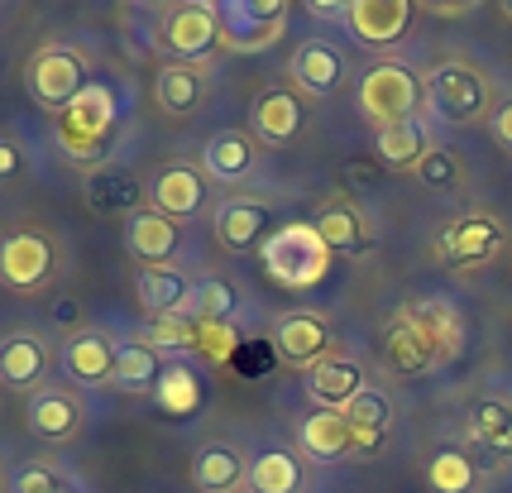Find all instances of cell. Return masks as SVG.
Wrapping results in <instances>:
<instances>
[{
    "label": "cell",
    "mask_w": 512,
    "mask_h": 493,
    "mask_svg": "<svg viewBox=\"0 0 512 493\" xmlns=\"http://www.w3.org/2000/svg\"><path fill=\"white\" fill-rule=\"evenodd\" d=\"M259 264L264 273L288 292H307L316 283H326V273L335 264V249L321 240V230L312 221H288L273 235H264L259 245Z\"/></svg>",
    "instance_id": "cell-1"
},
{
    "label": "cell",
    "mask_w": 512,
    "mask_h": 493,
    "mask_svg": "<svg viewBox=\"0 0 512 493\" xmlns=\"http://www.w3.org/2000/svg\"><path fill=\"white\" fill-rule=\"evenodd\" d=\"M115 125H120V96H115V87L111 82H87V91L58 111V144H63V154L72 163L96 168L106 158V149H111Z\"/></svg>",
    "instance_id": "cell-2"
},
{
    "label": "cell",
    "mask_w": 512,
    "mask_h": 493,
    "mask_svg": "<svg viewBox=\"0 0 512 493\" xmlns=\"http://www.w3.org/2000/svg\"><path fill=\"white\" fill-rule=\"evenodd\" d=\"M422 91L431 115H441L446 125H474V120H489L493 115V82L479 68L460 63V58L436 63L422 77Z\"/></svg>",
    "instance_id": "cell-3"
},
{
    "label": "cell",
    "mask_w": 512,
    "mask_h": 493,
    "mask_svg": "<svg viewBox=\"0 0 512 493\" xmlns=\"http://www.w3.org/2000/svg\"><path fill=\"white\" fill-rule=\"evenodd\" d=\"M422 77L412 68H402V63H379V68H369L359 77L355 87V106L359 115L383 130V125H398V120H412L417 115V101H422Z\"/></svg>",
    "instance_id": "cell-4"
},
{
    "label": "cell",
    "mask_w": 512,
    "mask_h": 493,
    "mask_svg": "<svg viewBox=\"0 0 512 493\" xmlns=\"http://www.w3.org/2000/svg\"><path fill=\"white\" fill-rule=\"evenodd\" d=\"M221 15V48L264 53L288 29V0H211Z\"/></svg>",
    "instance_id": "cell-5"
},
{
    "label": "cell",
    "mask_w": 512,
    "mask_h": 493,
    "mask_svg": "<svg viewBox=\"0 0 512 493\" xmlns=\"http://www.w3.org/2000/svg\"><path fill=\"white\" fill-rule=\"evenodd\" d=\"M24 87L44 111L58 115L67 101H77L87 91V58L67 44H44L24 68Z\"/></svg>",
    "instance_id": "cell-6"
},
{
    "label": "cell",
    "mask_w": 512,
    "mask_h": 493,
    "mask_svg": "<svg viewBox=\"0 0 512 493\" xmlns=\"http://www.w3.org/2000/svg\"><path fill=\"white\" fill-rule=\"evenodd\" d=\"M508 245V230L498 216H460V221H446L441 225V235H436V254H441V264L455 273H474L493 264L498 254Z\"/></svg>",
    "instance_id": "cell-7"
},
{
    "label": "cell",
    "mask_w": 512,
    "mask_h": 493,
    "mask_svg": "<svg viewBox=\"0 0 512 493\" xmlns=\"http://www.w3.org/2000/svg\"><path fill=\"white\" fill-rule=\"evenodd\" d=\"M158 39L173 53V63H206L221 48V15H216L211 0H178L163 15Z\"/></svg>",
    "instance_id": "cell-8"
},
{
    "label": "cell",
    "mask_w": 512,
    "mask_h": 493,
    "mask_svg": "<svg viewBox=\"0 0 512 493\" xmlns=\"http://www.w3.org/2000/svg\"><path fill=\"white\" fill-rule=\"evenodd\" d=\"M58 273V245L44 230H15L0 240V283L15 292H39Z\"/></svg>",
    "instance_id": "cell-9"
},
{
    "label": "cell",
    "mask_w": 512,
    "mask_h": 493,
    "mask_svg": "<svg viewBox=\"0 0 512 493\" xmlns=\"http://www.w3.org/2000/svg\"><path fill=\"white\" fill-rule=\"evenodd\" d=\"M383 359H388L398 374L417 379V374H431V369L446 359V350H441L436 331L426 326V316L417 312V307H407V312H398L388 321V331H383Z\"/></svg>",
    "instance_id": "cell-10"
},
{
    "label": "cell",
    "mask_w": 512,
    "mask_h": 493,
    "mask_svg": "<svg viewBox=\"0 0 512 493\" xmlns=\"http://www.w3.org/2000/svg\"><path fill=\"white\" fill-rule=\"evenodd\" d=\"M273 350L278 359L288 364V369H302V374H312L316 364H326L335 350V331L326 316L316 312H288L273 321Z\"/></svg>",
    "instance_id": "cell-11"
},
{
    "label": "cell",
    "mask_w": 512,
    "mask_h": 493,
    "mask_svg": "<svg viewBox=\"0 0 512 493\" xmlns=\"http://www.w3.org/2000/svg\"><path fill=\"white\" fill-rule=\"evenodd\" d=\"M307 125V106L292 87H264L249 101V135L259 144H292Z\"/></svg>",
    "instance_id": "cell-12"
},
{
    "label": "cell",
    "mask_w": 512,
    "mask_h": 493,
    "mask_svg": "<svg viewBox=\"0 0 512 493\" xmlns=\"http://www.w3.org/2000/svg\"><path fill=\"white\" fill-rule=\"evenodd\" d=\"M412 10H417V0H350L345 5V29L369 48H393L407 34Z\"/></svg>",
    "instance_id": "cell-13"
},
{
    "label": "cell",
    "mask_w": 512,
    "mask_h": 493,
    "mask_svg": "<svg viewBox=\"0 0 512 493\" xmlns=\"http://www.w3.org/2000/svg\"><path fill=\"white\" fill-rule=\"evenodd\" d=\"M82 197L96 216H134V211H144V182L134 178V168L125 163H96L87 168V182H82Z\"/></svg>",
    "instance_id": "cell-14"
},
{
    "label": "cell",
    "mask_w": 512,
    "mask_h": 493,
    "mask_svg": "<svg viewBox=\"0 0 512 493\" xmlns=\"http://www.w3.org/2000/svg\"><path fill=\"white\" fill-rule=\"evenodd\" d=\"M192 292L197 283L182 269H139L134 273V302L139 312H149V321H168V316H192Z\"/></svg>",
    "instance_id": "cell-15"
},
{
    "label": "cell",
    "mask_w": 512,
    "mask_h": 493,
    "mask_svg": "<svg viewBox=\"0 0 512 493\" xmlns=\"http://www.w3.org/2000/svg\"><path fill=\"white\" fill-rule=\"evenodd\" d=\"M149 202L154 211H163L168 221H192L206 206V173L192 163H168L158 168V178L149 182Z\"/></svg>",
    "instance_id": "cell-16"
},
{
    "label": "cell",
    "mask_w": 512,
    "mask_h": 493,
    "mask_svg": "<svg viewBox=\"0 0 512 493\" xmlns=\"http://www.w3.org/2000/svg\"><path fill=\"white\" fill-rule=\"evenodd\" d=\"M254 163H259V149H254L249 130H216V135L201 144V173L216 178L221 187L249 182L254 178Z\"/></svg>",
    "instance_id": "cell-17"
},
{
    "label": "cell",
    "mask_w": 512,
    "mask_h": 493,
    "mask_svg": "<svg viewBox=\"0 0 512 493\" xmlns=\"http://www.w3.org/2000/svg\"><path fill=\"white\" fill-rule=\"evenodd\" d=\"M125 249H130L144 269H168L182 249L178 221H168L154 206H149V211H134L130 221H125Z\"/></svg>",
    "instance_id": "cell-18"
},
{
    "label": "cell",
    "mask_w": 512,
    "mask_h": 493,
    "mask_svg": "<svg viewBox=\"0 0 512 493\" xmlns=\"http://www.w3.org/2000/svg\"><path fill=\"white\" fill-rule=\"evenodd\" d=\"M364 388H369L364 364L350 355H331L326 364H316L312 374H307V388H302V393H307L316 407H326V412H345Z\"/></svg>",
    "instance_id": "cell-19"
},
{
    "label": "cell",
    "mask_w": 512,
    "mask_h": 493,
    "mask_svg": "<svg viewBox=\"0 0 512 493\" xmlns=\"http://www.w3.org/2000/svg\"><path fill=\"white\" fill-rule=\"evenodd\" d=\"M24 422H29V431H34L39 441L63 446V441H72V436L82 431V403H77L72 388H39V393L29 398Z\"/></svg>",
    "instance_id": "cell-20"
},
{
    "label": "cell",
    "mask_w": 512,
    "mask_h": 493,
    "mask_svg": "<svg viewBox=\"0 0 512 493\" xmlns=\"http://www.w3.org/2000/svg\"><path fill=\"white\" fill-rule=\"evenodd\" d=\"M115 350H120V345H111V336L82 331V336H72L63 345V374L77 383V388H111Z\"/></svg>",
    "instance_id": "cell-21"
},
{
    "label": "cell",
    "mask_w": 512,
    "mask_h": 493,
    "mask_svg": "<svg viewBox=\"0 0 512 493\" xmlns=\"http://www.w3.org/2000/svg\"><path fill=\"white\" fill-rule=\"evenodd\" d=\"M297 446H302L307 460L331 465V460L355 455V431H350V422H345V412H326V407H316V412H307V417L297 422Z\"/></svg>",
    "instance_id": "cell-22"
},
{
    "label": "cell",
    "mask_w": 512,
    "mask_h": 493,
    "mask_svg": "<svg viewBox=\"0 0 512 493\" xmlns=\"http://www.w3.org/2000/svg\"><path fill=\"white\" fill-rule=\"evenodd\" d=\"M154 101L173 120L197 115L206 101V63H163L154 77Z\"/></svg>",
    "instance_id": "cell-23"
},
{
    "label": "cell",
    "mask_w": 512,
    "mask_h": 493,
    "mask_svg": "<svg viewBox=\"0 0 512 493\" xmlns=\"http://www.w3.org/2000/svg\"><path fill=\"white\" fill-rule=\"evenodd\" d=\"M192 484L201 493H245L249 489V460L225 441H211L192 455Z\"/></svg>",
    "instance_id": "cell-24"
},
{
    "label": "cell",
    "mask_w": 512,
    "mask_h": 493,
    "mask_svg": "<svg viewBox=\"0 0 512 493\" xmlns=\"http://www.w3.org/2000/svg\"><path fill=\"white\" fill-rule=\"evenodd\" d=\"M340 72H345V58L331 44H302L288 58L292 91H307V96H331L340 87Z\"/></svg>",
    "instance_id": "cell-25"
},
{
    "label": "cell",
    "mask_w": 512,
    "mask_h": 493,
    "mask_svg": "<svg viewBox=\"0 0 512 493\" xmlns=\"http://www.w3.org/2000/svg\"><path fill=\"white\" fill-rule=\"evenodd\" d=\"M345 422L355 431V455H379L388 446V426H393V403L379 388H364L355 403L345 407Z\"/></svg>",
    "instance_id": "cell-26"
},
{
    "label": "cell",
    "mask_w": 512,
    "mask_h": 493,
    "mask_svg": "<svg viewBox=\"0 0 512 493\" xmlns=\"http://www.w3.org/2000/svg\"><path fill=\"white\" fill-rule=\"evenodd\" d=\"M469 441L493 455V460H512V403L508 398H479L469 407Z\"/></svg>",
    "instance_id": "cell-27"
},
{
    "label": "cell",
    "mask_w": 512,
    "mask_h": 493,
    "mask_svg": "<svg viewBox=\"0 0 512 493\" xmlns=\"http://www.w3.org/2000/svg\"><path fill=\"white\" fill-rule=\"evenodd\" d=\"M48 379V345L39 336L0 340V383L5 388H39Z\"/></svg>",
    "instance_id": "cell-28"
},
{
    "label": "cell",
    "mask_w": 512,
    "mask_h": 493,
    "mask_svg": "<svg viewBox=\"0 0 512 493\" xmlns=\"http://www.w3.org/2000/svg\"><path fill=\"white\" fill-rule=\"evenodd\" d=\"M426 489L431 493H479L484 489V470L479 460L460 446H436L426 460Z\"/></svg>",
    "instance_id": "cell-29"
},
{
    "label": "cell",
    "mask_w": 512,
    "mask_h": 493,
    "mask_svg": "<svg viewBox=\"0 0 512 493\" xmlns=\"http://www.w3.org/2000/svg\"><path fill=\"white\" fill-rule=\"evenodd\" d=\"M154 403L168 412V417H192L206 403V388H201V374L187 364V359H173L163 364V374L154 383Z\"/></svg>",
    "instance_id": "cell-30"
},
{
    "label": "cell",
    "mask_w": 512,
    "mask_h": 493,
    "mask_svg": "<svg viewBox=\"0 0 512 493\" xmlns=\"http://www.w3.org/2000/svg\"><path fill=\"white\" fill-rule=\"evenodd\" d=\"M316 230H321V240L335 249V254H364L369 249V225H364V216H359L355 202H331L316 211Z\"/></svg>",
    "instance_id": "cell-31"
},
{
    "label": "cell",
    "mask_w": 512,
    "mask_h": 493,
    "mask_svg": "<svg viewBox=\"0 0 512 493\" xmlns=\"http://www.w3.org/2000/svg\"><path fill=\"white\" fill-rule=\"evenodd\" d=\"M158 374H163V359L149 340H130V345L115 350V393H154Z\"/></svg>",
    "instance_id": "cell-32"
},
{
    "label": "cell",
    "mask_w": 512,
    "mask_h": 493,
    "mask_svg": "<svg viewBox=\"0 0 512 493\" xmlns=\"http://www.w3.org/2000/svg\"><path fill=\"white\" fill-rule=\"evenodd\" d=\"M216 245L221 249H249L259 245V235H264V206L259 202H245V197H235V202H225L216 211Z\"/></svg>",
    "instance_id": "cell-33"
},
{
    "label": "cell",
    "mask_w": 512,
    "mask_h": 493,
    "mask_svg": "<svg viewBox=\"0 0 512 493\" xmlns=\"http://www.w3.org/2000/svg\"><path fill=\"white\" fill-rule=\"evenodd\" d=\"M249 489L254 493H297L302 489V460L288 450H264L249 460Z\"/></svg>",
    "instance_id": "cell-34"
},
{
    "label": "cell",
    "mask_w": 512,
    "mask_h": 493,
    "mask_svg": "<svg viewBox=\"0 0 512 493\" xmlns=\"http://www.w3.org/2000/svg\"><path fill=\"white\" fill-rule=\"evenodd\" d=\"M426 130L417 125V120H398V125H383L379 130V163L383 168H417L426 158Z\"/></svg>",
    "instance_id": "cell-35"
},
{
    "label": "cell",
    "mask_w": 512,
    "mask_h": 493,
    "mask_svg": "<svg viewBox=\"0 0 512 493\" xmlns=\"http://www.w3.org/2000/svg\"><path fill=\"white\" fill-rule=\"evenodd\" d=\"M235 345H240V336H235L230 321H197L192 316V355L211 359V364H225V359L235 355Z\"/></svg>",
    "instance_id": "cell-36"
},
{
    "label": "cell",
    "mask_w": 512,
    "mask_h": 493,
    "mask_svg": "<svg viewBox=\"0 0 512 493\" xmlns=\"http://www.w3.org/2000/svg\"><path fill=\"white\" fill-rule=\"evenodd\" d=\"M417 178L431 192H455L465 182V168H460V154L455 149H426V158L417 163Z\"/></svg>",
    "instance_id": "cell-37"
},
{
    "label": "cell",
    "mask_w": 512,
    "mask_h": 493,
    "mask_svg": "<svg viewBox=\"0 0 512 493\" xmlns=\"http://www.w3.org/2000/svg\"><path fill=\"white\" fill-rule=\"evenodd\" d=\"M230 312H235V288L221 278H201L192 292V316L197 321H230Z\"/></svg>",
    "instance_id": "cell-38"
},
{
    "label": "cell",
    "mask_w": 512,
    "mask_h": 493,
    "mask_svg": "<svg viewBox=\"0 0 512 493\" xmlns=\"http://www.w3.org/2000/svg\"><path fill=\"white\" fill-rule=\"evenodd\" d=\"M417 312H422L426 326L436 331V340H441L446 359L460 355V345H465V331H460V312H455L450 302H417Z\"/></svg>",
    "instance_id": "cell-39"
},
{
    "label": "cell",
    "mask_w": 512,
    "mask_h": 493,
    "mask_svg": "<svg viewBox=\"0 0 512 493\" xmlns=\"http://www.w3.org/2000/svg\"><path fill=\"white\" fill-rule=\"evenodd\" d=\"M149 345H154V350H192V316L149 321Z\"/></svg>",
    "instance_id": "cell-40"
},
{
    "label": "cell",
    "mask_w": 512,
    "mask_h": 493,
    "mask_svg": "<svg viewBox=\"0 0 512 493\" xmlns=\"http://www.w3.org/2000/svg\"><path fill=\"white\" fill-rule=\"evenodd\" d=\"M15 493H58L63 489V479L48 470V465H24L20 474H15V484H10Z\"/></svg>",
    "instance_id": "cell-41"
},
{
    "label": "cell",
    "mask_w": 512,
    "mask_h": 493,
    "mask_svg": "<svg viewBox=\"0 0 512 493\" xmlns=\"http://www.w3.org/2000/svg\"><path fill=\"white\" fill-rule=\"evenodd\" d=\"M484 0H417V10H426V15H441V20H450V15H469V10H479Z\"/></svg>",
    "instance_id": "cell-42"
},
{
    "label": "cell",
    "mask_w": 512,
    "mask_h": 493,
    "mask_svg": "<svg viewBox=\"0 0 512 493\" xmlns=\"http://www.w3.org/2000/svg\"><path fill=\"white\" fill-rule=\"evenodd\" d=\"M489 125H493V139H498V144L512 154V101H503V106L489 115Z\"/></svg>",
    "instance_id": "cell-43"
},
{
    "label": "cell",
    "mask_w": 512,
    "mask_h": 493,
    "mask_svg": "<svg viewBox=\"0 0 512 493\" xmlns=\"http://www.w3.org/2000/svg\"><path fill=\"white\" fill-rule=\"evenodd\" d=\"M20 163H24V154L10 144V139H0V178H15L20 173Z\"/></svg>",
    "instance_id": "cell-44"
},
{
    "label": "cell",
    "mask_w": 512,
    "mask_h": 493,
    "mask_svg": "<svg viewBox=\"0 0 512 493\" xmlns=\"http://www.w3.org/2000/svg\"><path fill=\"white\" fill-rule=\"evenodd\" d=\"M312 5V15H321V20H345V5L350 0H307Z\"/></svg>",
    "instance_id": "cell-45"
},
{
    "label": "cell",
    "mask_w": 512,
    "mask_h": 493,
    "mask_svg": "<svg viewBox=\"0 0 512 493\" xmlns=\"http://www.w3.org/2000/svg\"><path fill=\"white\" fill-rule=\"evenodd\" d=\"M130 5H144V10H158V5H168V0H130Z\"/></svg>",
    "instance_id": "cell-46"
},
{
    "label": "cell",
    "mask_w": 512,
    "mask_h": 493,
    "mask_svg": "<svg viewBox=\"0 0 512 493\" xmlns=\"http://www.w3.org/2000/svg\"><path fill=\"white\" fill-rule=\"evenodd\" d=\"M498 10H503V15H508V20H512V0H498Z\"/></svg>",
    "instance_id": "cell-47"
},
{
    "label": "cell",
    "mask_w": 512,
    "mask_h": 493,
    "mask_svg": "<svg viewBox=\"0 0 512 493\" xmlns=\"http://www.w3.org/2000/svg\"><path fill=\"white\" fill-rule=\"evenodd\" d=\"M58 493H77V489H67V484H63V489H58Z\"/></svg>",
    "instance_id": "cell-48"
},
{
    "label": "cell",
    "mask_w": 512,
    "mask_h": 493,
    "mask_svg": "<svg viewBox=\"0 0 512 493\" xmlns=\"http://www.w3.org/2000/svg\"><path fill=\"white\" fill-rule=\"evenodd\" d=\"M0 493H5V474H0Z\"/></svg>",
    "instance_id": "cell-49"
},
{
    "label": "cell",
    "mask_w": 512,
    "mask_h": 493,
    "mask_svg": "<svg viewBox=\"0 0 512 493\" xmlns=\"http://www.w3.org/2000/svg\"><path fill=\"white\" fill-rule=\"evenodd\" d=\"M245 493H254V489H245Z\"/></svg>",
    "instance_id": "cell-50"
}]
</instances>
